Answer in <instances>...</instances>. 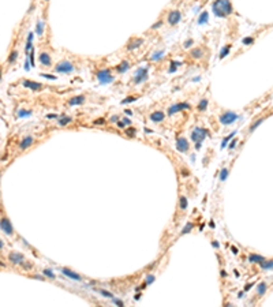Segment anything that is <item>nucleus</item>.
<instances>
[{
  "instance_id": "obj_1",
  "label": "nucleus",
  "mask_w": 273,
  "mask_h": 307,
  "mask_svg": "<svg viewBox=\"0 0 273 307\" xmlns=\"http://www.w3.org/2000/svg\"><path fill=\"white\" fill-rule=\"evenodd\" d=\"M212 10L217 17L224 18L232 12V7H231L229 0H214L212 4Z\"/></svg>"
},
{
  "instance_id": "obj_2",
  "label": "nucleus",
  "mask_w": 273,
  "mask_h": 307,
  "mask_svg": "<svg viewBox=\"0 0 273 307\" xmlns=\"http://www.w3.org/2000/svg\"><path fill=\"white\" fill-rule=\"evenodd\" d=\"M96 77H97L100 85H108V83H111V82H114V79H115V77H112L111 71H109L108 68L100 70L97 74H96Z\"/></svg>"
},
{
  "instance_id": "obj_3",
  "label": "nucleus",
  "mask_w": 273,
  "mask_h": 307,
  "mask_svg": "<svg viewBox=\"0 0 273 307\" xmlns=\"http://www.w3.org/2000/svg\"><path fill=\"white\" fill-rule=\"evenodd\" d=\"M55 71L60 72V74H70V72L74 71V66H73V63H70L67 60H63V62H59L55 66Z\"/></svg>"
},
{
  "instance_id": "obj_4",
  "label": "nucleus",
  "mask_w": 273,
  "mask_h": 307,
  "mask_svg": "<svg viewBox=\"0 0 273 307\" xmlns=\"http://www.w3.org/2000/svg\"><path fill=\"white\" fill-rule=\"evenodd\" d=\"M148 72H149V67H139L136 68L135 74H134V82L136 85H139L142 82L148 81Z\"/></svg>"
},
{
  "instance_id": "obj_5",
  "label": "nucleus",
  "mask_w": 273,
  "mask_h": 307,
  "mask_svg": "<svg viewBox=\"0 0 273 307\" xmlns=\"http://www.w3.org/2000/svg\"><path fill=\"white\" fill-rule=\"evenodd\" d=\"M238 117H239V116L235 114V112L228 111V112H224V114L219 117V120H220V123H221V124H224V126H229V124L234 123Z\"/></svg>"
},
{
  "instance_id": "obj_6",
  "label": "nucleus",
  "mask_w": 273,
  "mask_h": 307,
  "mask_svg": "<svg viewBox=\"0 0 273 307\" xmlns=\"http://www.w3.org/2000/svg\"><path fill=\"white\" fill-rule=\"evenodd\" d=\"M206 130L205 128H201V127H197V128H194L192 130V133H191V141L192 142H204V139L206 138Z\"/></svg>"
},
{
  "instance_id": "obj_7",
  "label": "nucleus",
  "mask_w": 273,
  "mask_h": 307,
  "mask_svg": "<svg viewBox=\"0 0 273 307\" xmlns=\"http://www.w3.org/2000/svg\"><path fill=\"white\" fill-rule=\"evenodd\" d=\"M0 228H2V232L6 233V235H12L14 233V228H12V225H11L10 220L7 219V217H3V219L0 220Z\"/></svg>"
},
{
  "instance_id": "obj_8",
  "label": "nucleus",
  "mask_w": 273,
  "mask_h": 307,
  "mask_svg": "<svg viewBox=\"0 0 273 307\" xmlns=\"http://www.w3.org/2000/svg\"><path fill=\"white\" fill-rule=\"evenodd\" d=\"M8 261L11 263H15V265H22L23 262H25V257L18 251H11L8 254Z\"/></svg>"
},
{
  "instance_id": "obj_9",
  "label": "nucleus",
  "mask_w": 273,
  "mask_h": 307,
  "mask_svg": "<svg viewBox=\"0 0 273 307\" xmlns=\"http://www.w3.org/2000/svg\"><path fill=\"white\" fill-rule=\"evenodd\" d=\"M182 109H190V104L187 102H179V104H173L172 107H170V109H168V115L172 116L175 115L176 112H179Z\"/></svg>"
},
{
  "instance_id": "obj_10",
  "label": "nucleus",
  "mask_w": 273,
  "mask_h": 307,
  "mask_svg": "<svg viewBox=\"0 0 273 307\" xmlns=\"http://www.w3.org/2000/svg\"><path fill=\"white\" fill-rule=\"evenodd\" d=\"M60 272L64 274V276H67L68 278H71V280H75V281H82V277L79 276L78 273H75L74 270H71V269H68V268H62V269H60Z\"/></svg>"
},
{
  "instance_id": "obj_11",
  "label": "nucleus",
  "mask_w": 273,
  "mask_h": 307,
  "mask_svg": "<svg viewBox=\"0 0 273 307\" xmlns=\"http://www.w3.org/2000/svg\"><path fill=\"white\" fill-rule=\"evenodd\" d=\"M180 19H182V14L178 10H173V11H171L170 14H168V22H170L171 25H176L178 22H180Z\"/></svg>"
},
{
  "instance_id": "obj_12",
  "label": "nucleus",
  "mask_w": 273,
  "mask_h": 307,
  "mask_svg": "<svg viewBox=\"0 0 273 307\" xmlns=\"http://www.w3.org/2000/svg\"><path fill=\"white\" fill-rule=\"evenodd\" d=\"M190 148V143L187 142L186 138H179L178 141H176V149H178L179 152L184 153V152H187Z\"/></svg>"
},
{
  "instance_id": "obj_13",
  "label": "nucleus",
  "mask_w": 273,
  "mask_h": 307,
  "mask_svg": "<svg viewBox=\"0 0 273 307\" xmlns=\"http://www.w3.org/2000/svg\"><path fill=\"white\" fill-rule=\"evenodd\" d=\"M164 117H165V115H164V112H161V111H154V112H152L150 116H149V119H150L153 123L163 122Z\"/></svg>"
},
{
  "instance_id": "obj_14",
  "label": "nucleus",
  "mask_w": 273,
  "mask_h": 307,
  "mask_svg": "<svg viewBox=\"0 0 273 307\" xmlns=\"http://www.w3.org/2000/svg\"><path fill=\"white\" fill-rule=\"evenodd\" d=\"M22 86L23 87H29L31 90H41L43 89V85L38 83V82H33V81H23L22 82Z\"/></svg>"
},
{
  "instance_id": "obj_15",
  "label": "nucleus",
  "mask_w": 273,
  "mask_h": 307,
  "mask_svg": "<svg viewBox=\"0 0 273 307\" xmlns=\"http://www.w3.org/2000/svg\"><path fill=\"white\" fill-rule=\"evenodd\" d=\"M33 142H34L33 136H26V138H23V139L19 142V149H21V150H26L29 146H31V145H33Z\"/></svg>"
},
{
  "instance_id": "obj_16",
  "label": "nucleus",
  "mask_w": 273,
  "mask_h": 307,
  "mask_svg": "<svg viewBox=\"0 0 273 307\" xmlns=\"http://www.w3.org/2000/svg\"><path fill=\"white\" fill-rule=\"evenodd\" d=\"M40 62H41L43 66L49 67V66H51V63H52V59H51V56L48 55L46 52H43L41 55H40Z\"/></svg>"
},
{
  "instance_id": "obj_17",
  "label": "nucleus",
  "mask_w": 273,
  "mask_h": 307,
  "mask_svg": "<svg viewBox=\"0 0 273 307\" xmlns=\"http://www.w3.org/2000/svg\"><path fill=\"white\" fill-rule=\"evenodd\" d=\"M142 44H143V38H135V40H131V41L128 42V45H127V49H128V51H133V49H135V48L141 46Z\"/></svg>"
},
{
  "instance_id": "obj_18",
  "label": "nucleus",
  "mask_w": 273,
  "mask_h": 307,
  "mask_svg": "<svg viewBox=\"0 0 273 307\" xmlns=\"http://www.w3.org/2000/svg\"><path fill=\"white\" fill-rule=\"evenodd\" d=\"M85 96H77V97H73L70 101H68V104L71 107H74V105H81V104H83L85 102Z\"/></svg>"
},
{
  "instance_id": "obj_19",
  "label": "nucleus",
  "mask_w": 273,
  "mask_h": 307,
  "mask_svg": "<svg viewBox=\"0 0 273 307\" xmlns=\"http://www.w3.org/2000/svg\"><path fill=\"white\" fill-rule=\"evenodd\" d=\"M265 261V258L262 255H258V254H250L248 255V262L251 263H261Z\"/></svg>"
},
{
  "instance_id": "obj_20",
  "label": "nucleus",
  "mask_w": 273,
  "mask_h": 307,
  "mask_svg": "<svg viewBox=\"0 0 273 307\" xmlns=\"http://www.w3.org/2000/svg\"><path fill=\"white\" fill-rule=\"evenodd\" d=\"M204 56V51L201 49V48H194V49H191V58L192 59H201Z\"/></svg>"
},
{
  "instance_id": "obj_21",
  "label": "nucleus",
  "mask_w": 273,
  "mask_h": 307,
  "mask_svg": "<svg viewBox=\"0 0 273 307\" xmlns=\"http://www.w3.org/2000/svg\"><path fill=\"white\" fill-rule=\"evenodd\" d=\"M128 68H130V64H128V62H122L119 64V66L116 67V71L120 72V74H123V72H126Z\"/></svg>"
},
{
  "instance_id": "obj_22",
  "label": "nucleus",
  "mask_w": 273,
  "mask_h": 307,
  "mask_svg": "<svg viewBox=\"0 0 273 307\" xmlns=\"http://www.w3.org/2000/svg\"><path fill=\"white\" fill-rule=\"evenodd\" d=\"M208 21H209V12L202 11V14H201L199 18H198V23L199 25H204V23H208Z\"/></svg>"
},
{
  "instance_id": "obj_23",
  "label": "nucleus",
  "mask_w": 273,
  "mask_h": 307,
  "mask_svg": "<svg viewBox=\"0 0 273 307\" xmlns=\"http://www.w3.org/2000/svg\"><path fill=\"white\" fill-rule=\"evenodd\" d=\"M266 289H268V285L265 284V282H260L258 285H257V294H258L260 296H263L265 292H266Z\"/></svg>"
},
{
  "instance_id": "obj_24",
  "label": "nucleus",
  "mask_w": 273,
  "mask_h": 307,
  "mask_svg": "<svg viewBox=\"0 0 273 307\" xmlns=\"http://www.w3.org/2000/svg\"><path fill=\"white\" fill-rule=\"evenodd\" d=\"M71 122H73V117H70V116H62V117H59V120H58V124H59V126H67V124H70Z\"/></svg>"
},
{
  "instance_id": "obj_25",
  "label": "nucleus",
  "mask_w": 273,
  "mask_h": 307,
  "mask_svg": "<svg viewBox=\"0 0 273 307\" xmlns=\"http://www.w3.org/2000/svg\"><path fill=\"white\" fill-rule=\"evenodd\" d=\"M33 33H29V38H27V42H26V46H25V52L26 53H30V51L33 49L31 48V44H33Z\"/></svg>"
},
{
  "instance_id": "obj_26",
  "label": "nucleus",
  "mask_w": 273,
  "mask_h": 307,
  "mask_svg": "<svg viewBox=\"0 0 273 307\" xmlns=\"http://www.w3.org/2000/svg\"><path fill=\"white\" fill-rule=\"evenodd\" d=\"M263 120H265L263 117H262V119H258V120H255V122L250 126V128H248V133H254V131H255V128H257V127H260V126L263 123Z\"/></svg>"
},
{
  "instance_id": "obj_27",
  "label": "nucleus",
  "mask_w": 273,
  "mask_h": 307,
  "mask_svg": "<svg viewBox=\"0 0 273 307\" xmlns=\"http://www.w3.org/2000/svg\"><path fill=\"white\" fill-rule=\"evenodd\" d=\"M260 266H261L262 269H265V270H270V269H273V259L272 261H266V259H265L263 262L260 263Z\"/></svg>"
},
{
  "instance_id": "obj_28",
  "label": "nucleus",
  "mask_w": 273,
  "mask_h": 307,
  "mask_svg": "<svg viewBox=\"0 0 273 307\" xmlns=\"http://www.w3.org/2000/svg\"><path fill=\"white\" fill-rule=\"evenodd\" d=\"M179 205H180V209L182 210H186V209L189 207V201L186 197H180L179 198Z\"/></svg>"
},
{
  "instance_id": "obj_29",
  "label": "nucleus",
  "mask_w": 273,
  "mask_h": 307,
  "mask_svg": "<svg viewBox=\"0 0 273 307\" xmlns=\"http://www.w3.org/2000/svg\"><path fill=\"white\" fill-rule=\"evenodd\" d=\"M192 228H194V224H192V223H187L186 225H184V227H183V229H182V235H186V233H189V232H191V229Z\"/></svg>"
},
{
  "instance_id": "obj_30",
  "label": "nucleus",
  "mask_w": 273,
  "mask_h": 307,
  "mask_svg": "<svg viewBox=\"0 0 273 307\" xmlns=\"http://www.w3.org/2000/svg\"><path fill=\"white\" fill-rule=\"evenodd\" d=\"M235 134H236V131H234V133H232V134L227 135L225 138L223 139V142H221V146H220V148H221V149H224V148H225V146H227V143H228V141H231V139H232V136H234Z\"/></svg>"
},
{
  "instance_id": "obj_31",
  "label": "nucleus",
  "mask_w": 273,
  "mask_h": 307,
  "mask_svg": "<svg viewBox=\"0 0 273 307\" xmlns=\"http://www.w3.org/2000/svg\"><path fill=\"white\" fill-rule=\"evenodd\" d=\"M206 107H208V100L202 98V100L199 101V104H198V111L204 112V111H206Z\"/></svg>"
},
{
  "instance_id": "obj_32",
  "label": "nucleus",
  "mask_w": 273,
  "mask_h": 307,
  "mask_svg": "<svg viewBox=\"0 0 273 307\" xmlns=\"http://www.w3.org/2000/svg\"><path fill=\"white\" fill-rule=\"evenodd\" d=\"M43 31H44V25H43V22H40V21H38V23L36 25V33H37L38 36H41V34H43Z\"/></svg>"
},
{
  "instance_id": "obj_33",
  "label": "nucleus",
  "mask_w": 273,
  "mask_h": 307,
  "mask_svg": "<svg viewBox=\"0 0 273 307\" xmlns=\"http://www.w3.org/2000/svg\"><path fill=\"white\" fill-rule=\"evenodd\" d=\"M17 59H18V51H12L8 56V63H14Z\"/></svg>"
},
{
  "instance_id": "obj_34",
  "label": "nucleus",
  "mask_w": 273,
  "mask_h": 307,
  "mask_svg": "<svg viewBox=\"0 0 273 307\" xmlns=\"http://www.w3.org/2000/svg\"><path fill=\"white\" fill-rule=\"evenodd\" d=\"M229 49H231V46H229V45H227L225 48H223L221 52H220V59H224V58H225V56L229 53Z\"/></svg>"
},
{
  "instance_id": "obj_35",
  "label": "nucleus",
  "mask_w": 273,
  "mask_h": 307,
  "mask_svg": "<svg viewBox=\"0 0 273 307\" xmlns=\"http://www.w3.org/2000/svg\"><path fill=\"white\" fill-rule=\"evenodd\" d=\"M228 177V169L227 168H223L221 169V172H220V180L221 182H224Z\"/></svg>"
},
{
  "instance_id": "obj_36",
  "label": "nucleus",
  "mask_w": 273,
  "mask_h": 307,
  "mask_svg": "<svg viewBox=\"0 0 273 307\" xmlns=\"http://www.w3.org/2000/svg\"><path fill=\"white\" fill-rule=\"evenodd\" d=\"M31 115V111H25V109H19L18 112V117H26Z\"/></svg>"
},
{
  "instance_id": "obj_37",
  "label": "nucleus",
  "mask_w": 273,
  "mask_h": 307,
  "mask_svg": "<svg viewBox=\"0 0 273 307\" xmlns=\"http://www.w3.org/2000/svg\"><path fill=\"white\" fill-rule=\"evenodd\" d=\"M163 55H164V51H160V52H154V53H153V56H152L150 59L153 60V62H154V60H158V59H161V58H163Z\"/></svg>"
},
{
  "instance_id": "obj_38",
  "label": "nucleus",
  "mask_w": 273,
  "mask_h": 307,
  "mask_svg": "<svg viewBox=\"0 0 273 307\" xmlns=\"http://www.w3.org/2000/svg\"><path fill=\"white\" fill-rule=\"evenodd\" d=\"M97 292L101 294L102 296H105V297H111V299H114V295H112L111 292H108V291H104V289H97Z\"/></svg>"
},
{
  "instance_id": "obj_39",
  "label": "nucleus",
  "mask_w": 273,
  "mask_h": 307,
  "mask_svg": "<svg viewBox=\"0 0 273 307\" xmlns=\"http://www.w3.org/2000/svg\"><path fill=\"white\" fill-rule=\"evenodd\" d=\"M43 273H44V276L49 277V278H55V277H56L55 274H53V272H52L51 269H44V270H43Z\"/></svg>"
},
{
  "instance_id": "obj_40",
  "label": "nucleus",
  "mask_w": 273,
  "mask_h": 307,
  "mask_svg": "<svg viewBox=\"0 0 273 307\" xmlns=\"http://www.w3.org/2000/svg\"><path fill=\"white\" fill-rule=\"evenodd\" d=\"M133 101H136V97L130 96V97H127V98L122 100V104H128V102H133Z\"/></svg>"
},
{
  "instance_id": "obj_41",
  "label": "nucleus",
  "mask_w": 273,
  "mask_h": 307,
  "mask_svg": "<svg viewBox=\"0 0 273 307\" xmlns=\"http://www.w3.org/2000/svg\"><path fill=\"white\" fill-rule=\"evenodd\" d=\"M242 42H243L244 45H250V44L254 42V38H253V37H246V38L242 40Z\"/></svg>"
},
{
  "instance_id": "obj_42",
  "label": "nucleus",
  "mask_w": 273,
  "mask_h": 307,
  "mask_svg": "<svg viewBox=\"0 0 273 307\" xmlns=\"http://www.w3.org/2000/svg\"><path fill=\"white\" fill-rule=\"evenodd\" d=\"M154 280H156V277L153 276V274H149V276L146 277V284H148V285L153 284V282H154Z\"/></svg>"
},
{
  "instance_id": "obj_43",
  "label": "nucleus",
  "mask_w": 273,
  "mask_h": 307,
  "mask_svg": "<svg viewBox=\"0 0 273 307\" xmlns=\"http://www.w3.org/2000/svg\"><path fill=\"white\" fill-rule=\"evenodd\" d=\"M41 77H44V78H46V79H52V81H56V79H58V77H55V75H52V74H41Z\"/></svg>"
},
{
  "instance_id": "obj_44",
  "label": "nucleus",
  "mask_w": 273,
  "mask_h": 307,
  "mask_svg": "<svg viewBox=\"0 0 273 307\" xmlns=\"http://www.w3.org/2000/svg\"><path fill=\"white\" fill-rule=\"evenodd\" d=\"M126 134H127L128 136H134V135H135V130H134V128H127V130H126Z\"/></svg>"
},
{
  "instance_id": "obj_45",
  "label": "nucleus",
  "mask_w": 273,
  "mask_h": 307,
  "mask_svg": "<svg viewBox=\"0 0 273 307\" xmlns=\"http://www.w3.org/2000/svg\"><path fill=\"white\" fill-rule=\"evenodd\" d=\"M29 55H30V63H31V66H34V49H31Z\"/></svg>"
},
{
  "instance_id": "obj_46",
  "label": "nucleus",
  "mask_w": 273,
  "mask_h": 307,
  "mask_svg": "<svg viewBox=\"0 0 273 307\" xmlns=\"http://www.w3.org/2000/svg\"><path fill=\"white\" fill-rule=\"evenodd\" d=\"M192 42H194V41H192V40H190V38H189V40H186V41H184V44H183V46H184V48H190Z\"/></svg>"
},
{
  "instance_id": "obj_47",
  "label": "nucleus",
  "mask_w": 273,
  "mask_h": 307,
  "mask_svg": "<svg viewBox=\"0 0 273 307\" xmlns=\"http://www.w3.org/2000/svg\"><path fill=\"white\" fill-rule=\"evenodd\" d=\"M114 303H115V304H117V306H120V307H122V306L124 304L122 300H120V299H115V297H114Z\"/></svg>"
},
{
  "instance_id": "obj_48",
  "label": "nucleus",
  "mask_w": 273,
  "mask_h": 307,
  "mask_svg": "<svg viewBox=\"0 0 273 307\" xmlns=\"http://www.w3.org/2000/svg\"><path fill=\"white\" fill-rule=\"evenodd\" d=\"M93 123L94 124H104V123H105V120H104V119H97V120H94Z\"/></svg>"
},
{
  "instance_id": "obj_49",
  "label": "nucleus",
  "mask_w": 273,
  "mask_h": 307,
  "mask_svg": "<svg viewBox=\"0 0 273 307\" xmlns=\"http://www.w3.org/2000/svg\"><path fill=\"white\" fill-rule=\"evenodd\" d=\"M161 25H163V22H161V21H158L157 23H154V25L152 26V29H157V27H160V26H161Z\"/></svg>"
},
{
  "instance_id": "obj_50",
  "label": "nucleus",
  "mask_w": 273,
  "mask_h": 307,
  "mask_svg": "<svg viewBox=\"0 0 273 307\" xmlns=\"http://www.w3.org/2000/svg\"><path fill=\"white\" fill-rule=\"evenodd\" d=\"M123 123H124L126 126H128V124H131V120L128 119V117H124V119H123Z\"/></svg>"
},
{
  "instance_id": "obj_51",
  "label": "nucleus",
  "mask_w": 273,
  "mask_h": 307,
  "mask_svg": "<svg viewBox=\"0 0 273 307\" xmlns=\"http://www.w3.org/2000/svg\"><path fill=\"white\" fill-rule=\"evenodd\" d=\"M30 64H31V63H29V62H27V59H26V62H25V70H26V71H29V70H30Z\"/></svg>"
},
{
  "instance_id": "obj_52",
  "label": "nucleus",
  "mask_w": 273,
  "mask_h": 307,
  "mask_svg": "<svg viewBox=\"0 0 273 307\" xmlns=\"http://www.w3.org/2000/svg\"><path fill=\"white\" fill-rule=\"evenodd\" d=\"M117 120H119V116H116V115H115V116H112V117H111V122H114V123H115V122L117 123Z\"/></svg>"
},
{
  "instance_id": "obj_53",
  "label": "nucleus",
  "mask_w": 273,
  "mask_h": 307,
  "mask_svg": "<svg viewBox=\"0 0 273 307\" xmlns=\"http://www.w3.org/2000/svg\"><path fill=\"white\" fill-rule=\"evenodd\" d=\"M46 117H48V119H56V117H58V115L51 114V115H46Z\"/></svg>"
},
{
  "instance_id": "obj_54",
  "label": "nucleus",
  "mask_w": 273,
  "mask_h": 307,
  "mask_svg": "<svg viewBox=\"0 0 273 307\" xmlns=\"http://www.w3.org/2000/svg\"><path fill=\"white\" fill-rule=\"evenodd\" d=\"M201 145H202V142H197V143H195V149H197V150L201 149Z\"/></svg>"
},
{
  "instance_id": "obj_55",
  "label": "nucleus",
  "mask_w": 273,
  "mask_h": 307,
  "mask_svg": "<svg viewBox=\"0 0 273 307\" xmlns=\"http://www.w3.org/2000/svg\"><path fill=\"white\" fill-rule=\"evenodd\" d=\"M235 145H236V141L234 139V141H232V143L229 145V149H234V148H235Z\"/></svg>"
},
{
  "instance_id": "obj_56",
  "label": "nucleus",
  "mask_w": 273,
  "mask_h": 307,
  "mask_svg": "<svg viewBox=\"0 0 273 307\" xmlns=\"http://www.w3.org/2000/svg\"><path fill=\"white\" fill-rule=\"evenodd\" d=\"M172 66L178 67V66H182V63H179V62H172Z\"/></svg>"
},
{
  "instance_id": "obj_57",
  "label": "nucleus",
  "mask_w": 273,
  "mask_h": 307,
  "mask_svg": "<svg viewBox=\"0 0 273 307\" xmlns=\"http://www.w3.org/2000/svg\"><path fill=\"white\" fill-rule=\"evenodd\" d=\"M212 246H213V247H216V248H219V247H220V244L217 243V242H213V243H212Z\"/></svg>"
},
{
  "instance_id": "obj_58",
  "label": "nucleus",
  "mask_w": 273,
  "mask_h": 307,
  "mask_svg": "<svg viewBox=\"0 0 273 307\" xmlns=\"http://www.w3.org/2000/svg\"><path fill=\"white\" fill-rule=\"evenodd\" d=\"M117 126H119V127H124L126 124H124L123 122H117Z\"/></svg>"
},
{
  "instance_id": "obj_59",
  "label": "nucleus",
  "mask_w": 273,
  "mask_h": 307,
  "mask_svg": "<svg viewBox=\"0 0 273 307\" xmlns=\"http://www.w3.org/2000/svg\"><path fill=\"white\" fill-rule=\"evenodd\" d=\"M251 287H253V284H248L247 287H244V291H248V289H250Z\"/></svg>"
},
{
  "instance_id": "obj_60",
  "label": "nucleus",
  "mask_w": 273,
  "mask_h": 307,
  "mask_svg": "<svg viewBox=\"0 0 273 307\" xmlns=\"http://www.w3.org/2000/svg\"><path fill=\"white\" fill-rule=\"evenodd\" d=\"M232 253H234V254H238V248H236V247H232Z\"/></svg>"
},
{
  "instance_id": "obj_61",
  "label": "nucleus",
  "mask_w": 273,
  "mask_h": 307,
  "mask_svg": "<svg viewBox=\"0 0 273 307\" xmlns=\"http://www.w3.org/2000/svg\"><path fill=\"white\" fill-rule=\"evenodd\" d=\"M175 71H176V67H175V66L170 68V72H175Z\"/></svg>"
},
{
  "instance_id": "obj_62",
  "label": "nucleus",
  "mask_w": 273,
  "mask_h": 307,
  "mask_svg": "<svg viewBox=\"0 0 273 307\" xmlns=\"http://www.w3.org/2000/svg\"><path fill=\"white\" fill-rule=\"evenodd\" d=\"M221 276L225 277V276H227V272H225V270H221Z\"/></svg>"
},
{
  "instance_id": "obj_63",
  "label": "nucleus",
  "mask_w": 273,
  "mask_h": 307,
  "mask_svg": "<svg viewBox=\"0 0 273 307\" xmlns=\"http://www.w3.org/2000/svg\"><path fill=\"white\" fill-rule=\"evenodd\" d=\"M0 247H2V250L4 248V243H3V240H0Z\"/></svg>"
},
{
  "instance_id": "obj_64",
  "label": "nucleus",
  "mask_w": 273,
  "mask_h": 307,
  "mask_svg": "<svg viewBox=\"0 0 273 307\" xmlns=\"http://www.w3.org/2000/svg\"><path fill=\"white\" fill-rule=\"evenodd\" d=\"M45 2H48V0H45Z\"/></svg>"
}]
</instances>
